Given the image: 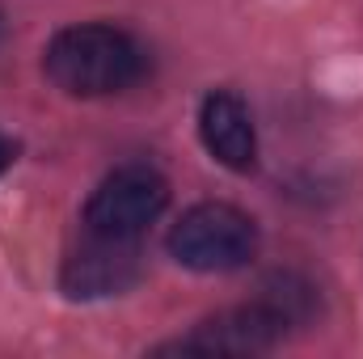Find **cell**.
<instances>
[{"label":"cell","instance_id":"obj_6","mask_svg":"<svg viewBox=\"0 0 363 359\" xmlns=\"http://www.w3.org/2000/svg\"><path fill=\"white\" fill-rule=\"evenodd\" d=\"M199 140L233 174H250L258 165V131L250 118V106L228 89H216L199 106Z\"/></svg>","mask_w":363,"mask_h":359},{"label":"cell","instance_id":"obj_5","mask_svg":"<svg viewBox=\"0 0 363 359\" xmlns=\"http://www.w3.org/2000/svg\"><path fill=\"white\" fill-rule=\"evenodd\" d=\"M144 258L135 241H114V237H85L81 250H72L60 267V292L68 300H110L123 296L140 283Z\"/></svg>","mask_w":363,"mask_h":359},{"label":"cell","instance_id":"obj_7","mask_svg":"<svg viewBox=\"0 0 363 359\" xmlns=\"http://www.w3.org/2000/svg\"><path fill=\"white\" fill-rule=\"evenodd\" d=\"M13 161H17V144H13V140H9V136L0 131V174H4V170H9Z\"/></svg>","mask_w":363,"mask_h":359},{"label":"cell","instance_id":"obj_2","mask_svg":"<svg viewBox=\"0 0 363 359\" xmlns=\"http://www.w3.org/2000/svg\"><path fill=\"white\" fill-rule=\"evenodd\" d=\"M165 250L178 267L199 270V275L241 270L258 254V224L250 211L233 203H194L169 228Z\"/></svg>","mask_w":363,"mask_h":359},{"label":"cell","instance_id":"obj_8","mask_svg":"<svg viewBox=\"0 0 363 359\" xmlns=\"http://www.w3.org/2000/svg\"><path fill=\"white\" fill-rule=\"evenodd\" d=\"M0 38H4V21H0Z\"/></svg>","mask_w":363,"mask_h":359},{"label":"cell","instance_id":"obj_3","mask_svg":"<svg viewBox=\"0 0 363 359\" xmlns=\"http://www.w3.org/2000/svg\"><path fill=\"white\" fill-rule=\"evenodd\" d=\"M169 207V182L152 165H123L85 203V233L114 237V241H140L148 224Z\"/></svg>","mask_w":363,"mask_h":359},{"label":"cell","instance_id":"obj_4","mask_svg":"<svg viewBox=\"0 0 363 359\" xmlns=\"http://www.w3.org/2000/svg\"><path fill=\"white\" fill-rule=\"evenodd\" d=\"M291 330V321L274 309L271 300H254V304H241V309H228V313H216L207 321H199L190 334H182L174 343L157 347L161 355L165 351H228V355H262L283 343V334Z\"/></svg>","mask_w":363,"mask_h":359},{"label":"cell","instance_id":"obj_1","mask_svg":"<svg viewBox=\"0 0 363 359\" xmlns=\"http://www.w3.org/2000/svg\"><path fill=\"white\" fill-rule=\"evenodd\" d=\"M43 72L68 97H110V93H127L148 72V55L127 30L85 21L60 30L47 43Z\"/></svg>","mask_w":363,"mask_h":359}]
</instances>
